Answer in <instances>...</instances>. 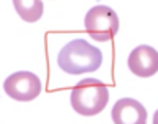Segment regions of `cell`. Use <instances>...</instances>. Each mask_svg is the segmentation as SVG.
<instances>
[{"label": "cell", "mask_w": 158, "mask_h": 124, "mask_svg": "<svg viewBox=\"0 0 158 124\" xmlns=\"http://www.w3.org/2000/svg\"><path fill=\"white\" fill-rule=\"evenodd\" d=\"M103 63V52L87 43L82 38H76L59 52L57 64L70 76H79L85 72H95Z\"/></svg>", "instance_id": "cell-1"}, {"label": "cell", "mask_w": 158, "mask_h": 124, "mask_svg": "<svg viewBox=\"0 0 158 124\" xmlns=\"http://www.w3.org/2000/svg\"><path fill=\"white\" fill-rule=\"evenodd\" d=\"M71 107L76 113L82 116H95L101 113L109 101V90L106 83L98 79L87 77L79 80V83L70 96Z\"/></svg>", "instance_id": "cell-2"}, {"label": "cell", "mask_w": 158, "mask_h": 124, "mask_svg": "<svg viewBox=\"0 0 158 124\" xmlns=\"http://www.w3.org/2000/svg\"><path fill=\"white\" fill-rule=\"evenodd\" d=\"M84 25L87 33L95 41L104 43V41H111L117 35L120 24H118L117 13L112 8L106 5H97L87 11Z\"/></svg>", "instance_id": "cell-3"}, {"label": "cell", "mask_w": 158, "mask_h": 124, "mask_svg": "<svg viewBox=\"0 0 158 124\" xmlns=\"http://www.w3.org/2000/svg\"><path fill=\"white\" fill-rule=\"evenodd\" d=\"M41 80L30 71H19L5 79L3 90L11 99L29 102L41 94Z\"/></svg>", "instance_id": "cell-4"}, {"label": "cell", "mask_w": 158, "mask_h": 124, "mask_svg": "<svg viewBox=\"0 0 158 124\" xmlns=\"http://www.w3.org/2000/svg\"><path fill=\"white\" fill-rule=\"evenodd\" d=\"M130 71L138 77H152L158 72V52L150 46H138L130 52Z\"/></svg>", "instance_id": "cell-5"}, {"label": "cell", "mask_w": 158, "mask_h": 124, "mask_svg": "<svg viewBox=\"0 0 158 124\" xmlns=\"http://www.w3.org/2000/svg\"><path fill=\"white\" fill-rule=\"evenodd\" d=\"M112 121L115 124H146L147 110L136 99L122 98L112 107Z\"/></svg>", "instance_id": "cell-6"}, {"label": "cell", "mask_w": 158, "mask_h": 124, "mask_svg": "<svg viewBox=\"0 0 158 124\" xmlns=\"http://www.w3.org/2000/svg\"><path fill=\"white\" fill-rule=\"evenodd\" d=\"M13 5L16 8V13L21 16V19H24L25 22H36L38 19H41L43 16V2L40 0H13Z\"/></svg>", "instance_id": "cell-7"}]
</instances>
